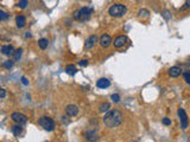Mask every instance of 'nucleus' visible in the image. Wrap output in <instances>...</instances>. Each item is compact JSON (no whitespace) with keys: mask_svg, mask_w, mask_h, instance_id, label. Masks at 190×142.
I'll return each instance as SVG.
<instances>
[{"mask_svg":"<svg viewBox=\"0 0 190 142\" xmlns=\"http://www.w3.org/2000/svg\"><path fill=\"white\" fill-rule=\"evenodd\" d=\"M112 101L115 102V103H118V102H120V96L118 94H114L112 95Z\"/></svg>","mask_w":190,"mask_h":142,"instance_id":"obj_27","label":"nucleus"},{"mask_svg":"<svg viewBox=\"0 0 190 142\" xmlns=\"http://www.w3.org/2000/svg\"><path fill=\"white\" fill-rule=\"evenodd\" d=\"M2 67L5 69H12L13 68V62L12 61H6V62H4V64H2Z\"/></svg>","mask_w":190,"mask_h":142,"instance_id":"obj_21","label":"nucleus"},{"mask_svg":"<svg viewBox=\"0 0 190 142\" xmlns=\"http://www.w3.org/2000/svg\"><path fill=\"white\" fill-rule=\"evenodd\" d=\"M126 6L124 5H120V4H116V5H113V6L109 8V14L112 17H115V18H119V17H122L124 14L126 13Z\"/></svg>","mask_w":190,"mask_h":142,"instance_id":"obj_4","label":"nucleus"},{"mask_svg":"<svg viewBox=\"0 0 190 142\" xmlns=\"http://www.w3.org/2000/svg\"><path fill=\"white\" fill-rule=\"evenodd\" d=\"M7 18H8V14L5 11H0V19L1 20H6Z\"/></svg>","mask_w":190,"mask_h":142,"instance_id":"obj_24","label":"nucleus"},{"mask_svg":"<svg viewBox=\"0 0 190 142\" xmlns=\"http://www.w3.org/2000/svg\"><path fill=\"white\" fill-rule=\"evenodd\" d=\"M163 124H165V126H170V124H171V120L168 118V117L163 118Z\"/></svg>","mask_w":190,"mask_h":142,"instance_id":"obj_29","label":"nucleus"},{"mask_svg":"<svg viewBox=\"0 0 190 142\" xmlns=\"http://www.w3.org/2000/svg\"><path fill=\"white\" fill-rule=\"evenodd\" d=\"M79 65L84 68V67H87V65H88V61H87V59H82V61L79 63Z\"/></svg>","mask_w":190,"mask_h":142,"instance_id":"obj_28","label":"nucleus"},{"mask_svg":"<svg viewBox=\"0 0 190 142\" xmlns=\"http://www.w3.org/2000/svg\"><path fill=\"white\" fill-rule=\"evenodd\" d=\"M96 85H97V88L100 89H107L111 85V82L107 78H100L99 81L96 82Z\"/></svg>","mask_w":190,"mask_h":142,"instance_id":"obj_11","label":"nucleus"},{"mask_svg":"<svg viewBox=\"0 0 190 142\" xmlns=\"http://www.w3.org/2000/svg\"><path fill=\"white\" fill-rule=\"evenodd\" d=\"M66 113H67V115H69V116H76L79 114V108H77L76 105H68V107L66 108Z\"/></svg>","mask_w":190,"mask_h":142,"instance_id":"obj_12","label":"nucleus"},{"mask_svg":"<svg viewBox=\"0 0 190 142\" xmlns=\"http://www.w3.org/2000/svg\"><path fill=\"white\" fill-rule=\"evenodd\" d=\"M0 96H1V98H5V97H6V93H5V89H0Z\"/></svg>","mask_w":190,"mask_h":142,"instance_id":"obj_31","label":"nucleus"},{"mask_svg":"<svg viewBox=\"0 0 190 142\" xmlns=\"http://www.w3.org/2000/svg\"><path fill=\"white\" fill-rule=\"evenodd\" d=\"M30 37H31V33H30V32H26V33H25V38H30Z\"/></svg>","mask_w":190,"mask_h":142,"instance_id":"obj_33","label":"nucleus"},{"mask_svg":"<svg viewBox=\"0 0 190 142\" xmlns=\"http://www.w3.org/2000/svg\"><path fill=\"white\" fill-rule=\"evenodd\" d=\"M21 83L24 85H29V81L26 80V77H21Z\"/></svg>","mask_w":190,"mask_h":142,"instance_id":"obj_32","label":"nucleus"},{"mask_svg":"<svg viewBox=\"0 0 190 142\" xmlns=\"http://www.w3.org/2000/svg\"><path fill=\"white\" fill-rule=\"evenodd\" d=\"M84 135H86V139H87V140H90V141H92V140H96V139H97V134L95 133V130L87 131Z\"/></svg>","mask_w":190,"mask_h":142,"instance_id":"obj_17","label":"nucleus"},{"mask_svg":"<svg viewBox=\"0 0 190 142\" xmlns=\"http://www.w3.org/2000/svg\"><path fill=\"white\" fill-rule=\"evenodd\" d=\"M126 41H127V38L125 37V36H119V37H116L115 39H114V46L115 47H122L125 44H126Z\"/></svg>","mask_w":190,"mask_h":142,"instance_id":"obj_7","label":"nucleus"},{"mask_svg":"<svg viewBox=\"0 0 190 142\" xmlns=\"http://www.w3.org/2000/svg\"><path fill=\"white\" fill-rule=\"evenodd\" d=\"M38 124L41 126L43 129H45L48 131H51L54 130L55 128V121L50 117H47V116H43L38 120Z\"/></svg>","mask_w":190,"mask_h":142,"instance_id":"obj_3","label":"nucleus"},{"mask_svg":"<svg viewBox=\"0 0 190 142\" xmlns=\"http://www.w3.org/2000/svg\"><path fill=\"white\" fill-rule=\"evenodd\" d=\"M93 13V10L90 7H83L81 10L76 11L74 13V18L76 20H80V21H84V20H88L90 18V14Z\"/></svg>","mask_w":190,"mask_h":142,"instance_id":"obj_2","label":"nucleus"},{"mask_svg":"<svg viewBox=\"0 0 190 142\" xmlns=\"http://www.w3.org/2000/svg\"><path fill=\"white\" fill-rule=\"evenodd\" d=\"M109 108H111V104L106 102V103H102L101 105H100L99 110H100V113H105V111H108Z\"/></svg>","mask_w":190,"mask_h":142,"instance_id":"obj_19","label":"nucleus"},{"mask_svg":"<svg viewBox=\"0 0 190 142\" xmlns=\"http://www.w3.org/2000/svg\"><path fill=\"white\" fill-rule=\"evenodd\" d=\"M27 5H29V1H27V0H20V1H19V7L23 8V10L26 8Z\"/></svg>","mask_w":190,"mask_h":142,"instance_id":"obj_23","label":"nucleus"},{"mask_svg":"<svg viewBox=\"0 0 190 142\" xmlns=\"http://www.w3.org/2000/svg\"><path fill=\"white\" fill-rule=\"evenodd\" d=\"M66 72L70 76H74L76 72H77V70H76V67L75 65H67L66 67Z\"/></svg>","mask_w":190,"mask_h":142,"instance_id":"obj_16","label":"nucleus"},{"mask_svg":"<svg viewBox=\"0 0 190 142\" xmlns=\"http://www.w3.org/2000/svg\"><path fill=\"white\" fill-rule=\"evenodd\" d=\"M11 118H12L16 123H18V124H24V123H26V121H27V117L24 115V114H21V113H13L12 116H11Z\"/></svg>","mask_w":190,"mask_h":142,"instance_id":"obj_6","label":"nucleus"},{"mask_svg":"<svg viewBox=\"0 0 190 142\" xmlns=\"http://www.w3.org/2000/svg\"><path fill=\"white\" fill-rule=\"evenodd\" d=\"M16 23H17V26L21 28V27L25 26V24H26V19H25V17L24 15H18L17 18H16Z\"/></svg>","mask_w":190,"mask_h":142,"instance_id":"obj_14","label":"nucleus"},{"mask_svg":"<svg viewBox=\"0 0 190 142\" xmlns=\"http://www.w3.org/2000/svg\"><path fill=\"white\" fill-rule=\"evenodd\" d=\"M21 54H23V50H21V49H18L17 51H14V54H14V59H16V61H18V59L21 57Z\"/></svg>","mask_w":190,"mask_h":142,"instance_id":"obj_22","label":"nucleus"},{"mask_svg":"<svg viewBox=\"0 0 190 142\" xmlns=\"http://www.w3.org/2000/svg\"><path fill=\"white\" fill-rule=\"evenodd\" d=\"M112 44V38L109 37L108 34H103L100 38V45L102 47H108Z\"/></svg>","mask_w":190,"mask_h":142,"instance_id":"obj_8","label":"nucleus"},{"mask_svg":"<svg viewBox=\"0 0 190 142\" xmlns=\"http://www.w3.org/2000/svg\"><path fill=\"white\" fill-rule=\"evenodd\" d=\"M1 54L4 56H11L14 54V49L12 45H4L1 46Z\"/></svg>","mask_w":190,"mask_h":142,"instance_id":"obj_9","label":"nucleus"},{"mask_svg":"<svg viewBox=\"0 0 190 142\" xmlns=\"http://www.w3.org/2000/svg\"><path fill=\"white\" fill-rule=\"evenodd\" d=\"M188 8H190V0H187V1H185L184 6L181 7V11H185V10H188Z\"/></svg>","mask_w":190,"mask_h":142,"instance_id":"obj_26","label":"nucleus"},{"mask_svg":"<svg viewBox=\"0 0 190 142\" xmlns=\"http://www.w3.org/2000/svg\"><path fill=\"white\" fill-rule=\"evenodd\" d=\"M38 45H39V47H41L42 50H45V49L49 46V41H48L47 38H42V39H39V41H38Z\"/></svg>","mask_w":190,"mask_h":142,"instance_id":"obj_18","label":"nucleus"},{"mask_svg":"<svg viewBox=\"0 0 190 142\" xmlns=\"http://www.w3.org/2000/svg\"><path fill=\"white\" fill-rule=\"evenodd\" d=\"M178 116H179V121H181V128L185 130L189 126V120H188V116H187V113L185 110L182 108L178 109Z\"/></svg>","mask_w":190,"mask_h":142,"instance_id":"obj_5","label":"nucleus"},{"mask_svg":"<svg viewBox=\"0 0 190 142\" xmlns=\"http://www.w3.org/2000/svg\"><path fill=\"white\" fill-rule=\"evenodd\" d=\"M12 133H13L14 136H20L21 133H23V128H21L20 124H18V126H14V127H12Z\"/></svg>","mask_w":190,"mask_h":142,"instance_id":"obj_15","label":"nucleus"},{"mask_svg":"<svg viewBox=\"0 0 190 142\" xmlns=\"http://www.w3.org/2000/svg\"><path fill=\"white\" fill-rule=\"evenodd\" d=\"M122 122V115L119 110H111L108 111L105 117H103V123L108 127V128H114V127H118L120 123Z\"/></svg>","mask_w":190,"mask_h":142,"instance_id":"obj_1","label":"nucleus"},{"mask_svg":"<svg viewBox=\"0 0 190 142\" xmlns=\"http://www.w3.org/2000/svg\"><path fill=\"white\" fill-rule=\"evenodd\" d=\"M164 18L166 19V20H169L170 18H171V15H170V13H169V11H164Z\"/></svg>","mask_w":190,"mask_h":142,"instance_id":"obj_30","label":"nucleus"},{"mask_svg":"<svg viewBox=\"0 0 190 142\" xmlns=\"http://www.w3.org/2000/svg\"><path fill=\"white\" fill-rule=\"evenodd\" d=\"M184 81H185L187 84H190V71L184 74Z\"/></svg>","mask_w":190,"mask_h":142,"instance_id":"obj_25","label":"nucleus"},{"mask_svg":"<svg viewBox=\"0 0 190 142\" xmlns=\"http://www.w3.org/2000/svg\"><path fill=\"white\" fill-rule=\"evenodd\" d=\"M96 41H97L96 36H90L88 39L86 41V44H84V49H86V50H89V49H92V47L94 46L95 43H96Z\"/></svg>","mask_w":190,"mask_h":142,"instance_id":"obj_10","label":"nucleus"},{"mask_svg":"<svg viewBox=\"0 0 190 142\" xmlns=\"http://www.w3.org/2000/svg\"><path fill=\"white\" fill-rule=\"evenodd\" d=\"M149 14H150V12L147 10H140L139 13H138V17H139V18H147Z\"/></svg>","mask_w":190,"mask_h":142,"instance_id":"obj_20","label":"nucleus"},{"mask_svg":"<svg viewBox=\"0 0 190 142\" xmlns=\"http://www.w3.org/2000/svg\"><path fill=\"white\" fill-rule=\"evenodd\" d=\"M181 74H182V69L179 68V67H172V68L169 70L170 77H174V78L178 77Z\"/></svg>","mask_w":190,"mask_h":142,"instance_id":"obj_13","label":"nucleus"}]
</instances>
